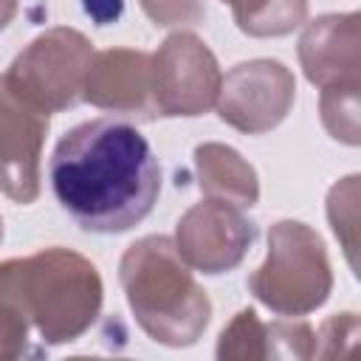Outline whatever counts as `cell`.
Listing matches in <instances>:
<instances>
[{
	"label": "cell",
	"mask_w": 361,
	"mask_h": 361,
	"mask_svg": "<svg viewBox=\"0 0 361 361\" xmlns=\"http://www.w3.org/2000/svg\"><path fill=\"white\" fill-rule=\"evenodd\" d=\"M90 39L68 25H54L34 37L3 73L14 96L42 113H59L82 99V85L93 59Z\"/></svg>",
	"instance_id": "obj_5"
},
{
	"label": "cell",
	"mask_w": 361,
	"mask_h": 361,
	"mask_svg": "<svg viewBox=\"0 0 361 361\" xmlns=\"http://www.w3.org/2000/svg\"><path fill=\"white\" fill-rule=\"evenodd\" d=\"M85 11H87L99 25H107V23L118 20V14H121V0H85Z\"/></svg>",
	"instance_id": "obj_20"
},
{
	"label": "cell",
	"mask_w": 361,
	"mask_h": 361,
	"mask_svg": "<svg viewBox=\"0 0 361 361\" xmlns=\"http://www.w3.org/2000/svg\"><path fill=\"white\" fill-rule=\"evenodd\" d=\"M248 290L276 316H307L322 307L333 290L322 237L299 220L274 223L265 262L248 276Z\"/></svg>",
	"instance_id": "obj_4"
},
{
	"label": "cell",
	"mask_w": 361,
	"mask_h": 361,
	"mask_svg": "<svg viewBox=\"0 0 361 361\" xmlns=\"http://www.w3.org/2000/svg\"><path fill=\"white\" fill-rule=\"evenodd\" d=\"M48 113L25 104L0 76V192L14 203L39 197V158L48 135Z\"/></svg>",
	"instance_id": "obj_9"
},
{
	"label": "cell",
	"mask_w": 361,
	"mask_h": 361,
	"mask_svg": "<svg viewBox=\"0 0 361 361\" xmlns=\"http://www.w3.org/2000/svg\"><path fill=\"white\" fill-rule=\"evenodd\" d=\"M327 217L336 237L344 243L350 265L355 268V231H358V175L338 180L327 195Z\"/></svg>",
	"instance_id": "obj_17"
},
{
	"label": "cell",
	"mask_w": 361,
	"mask_h": 361,
	"mask_svg": "<svg viewBox=\"0 0 361 361\" xmlns=\"http://www.w3.org/2000/svg\"><path fill=\"white\" fill-rule=\"evenodd\" d=\"M0 240H3V217H0Z\"/></svg>",
	"instance_id": "obj_22"
},
{
	"label": "cell",
	"mask_w": 361,
	"mask_h": 361,
	"mask_svg": "<svg viewBox=\"0 0 361 361\" xmlns=\"http://www.w3.org/2000/svg\"><path fill=\"white\" fill-rule=\"evenodd\" d=\"M118 282L138 327L158 344L189 347L212 319V302L180 259L172 237L149 234L135 240L121 262Z\"/></svg>",
	"instance_id": "obj_2"
},
{
	"label": "cell",
	"mask_w": 361,
	"mask_h": 361,
	"mask_svg": "<svg viewBox=\"0 0 361 361\" xmlns=\"http://www.w3.org/2000/svg\"><path fill=\"white\" fill-rule=\"evenodd\" d=\"M17 14V0H0V31L14 20Z\"/></svg>",
	"instance_id": "obj_21"
},
{
	"label": "cell",
	"mask_w": 361,
	"mask_h": 361,
	"mask_svg": "<svg viewBox=\"0 0 361 361\" xmlns=\"http://www.w3.org/2000/svg\"><path fill=\"white\" fill-rule=\"evenodd\" d=\"M322 124L324 130L341 141L355 147L358 144V85H330L322 87Z\"/></svg>",
	"instance_id": "obj_16"
},
{
	"label": "cell",
	"mask_w": 361,
	"mask_h": 361,
	"mask_svg": "<svg viewBox=\"0 0 361 361\" xmlns=\"http://www.w3.org/2000/svg\"><path fill=\"white\" fill-rule=\"evenodd\" d=\"M248 37H285L307 17V0H220Z\"/></svg>",
	"instance_id": "obj_13"
},
{
	"label": "cell",
	"mask_w": 361,
	"mask_h": 361,
	"mask_svg": "<svg viewBox=\"0 0 361 361\" xmlns=\"http://www.w3.org/2000/svg\"><path fill=\"white\" fill-rule=\"evenodd\" d=\"M195 169L206 197L251 209L259 200L257 169L226 144H200L195 149Z\"/></svg>",
	"instance_id": "obj_12"
},
{
	"label": "cell",
	"mask_w": 361,
	"mask_h": 361,
	"mask_svg": "<svg viewBox=\"0 0 361 361\" xmlns=\"http://www.w3.org/2000/svg\"><path fill=\"white\" fill-rule=\"evenodd\" d=\"M28 310L20 290V259L0 262V361L20 358L28 347Z\"/></svg>",
	"instance_id": "obj_14"
},
{
	"label": "cell",
	"mask_w": 361,
	"mask_h": 361,
	"mask_svg": "<svg viewBox=\"0 0 361 361\" xmlns=\"http://www.w3.org/2000/svg\"><path fill=\"white\" fill-rule=\"evenodd\" d=\"M48 175L56 203L93 234L130 231L161 192L152 147L121 118H93L68 130L54 147Z\"/></svg>",
	"instance_id": "obj_1"
},
{
	"label": "cell",
	"mask_w": 361,
	"mask_h": 361,
	"mask_svg": "<svg viewBox=\"0 0 361 361\" xmlns=\"http://www.w3.org/2000/svg\"><path fill=\"white\" fill-rule=\"evenodd\" d=\"M254 240L257 226L243 209L206 197L180 214L172 243L189 268L200 274H223L243 262Z\"/></svg>",
	"instance_id": "obj_8"
},
{
	"label": "cell",
	"mask_w": 361,
	"mask_h": 361,
	"mask_svg": "<svg viewBox=\"0 0 361 361\" xmlns=\"http://www.w3.org/2000/svg\"><path fill=\"white\" fill-rule=\"evenodd\" d=\"M293 99L296 79L279 59H251L223 76L214 107L234 130L262 135L290 113Z\"/></svg>",
	"instance_id": "obj_7"
},
{
	"label": "cell",
	"mask_w": 361,
	"mask_h": 361,
	"mask_svg": "<svg viewBox=\"0 0 361 361\" xmlns=\"http://www.w3.org/2000/svg\"><path fill=\"white\" fill-rule=\"evenodd\" d=\"M271 355V327L257 319L251 307L240 310L228 327L220 333L217 341V358H240V361H257Z\"/></svg>",
	"instance_id": "obj_15"
},
{
	"label": "cell",
	"mask_w": 361,
	"mask_h": 361,
	"mask_svg": "<svg viewBox=\"0 0 361 361\" xmlns=\"http://www.w3.org/2000/svg\"><path fill=\"white\" fill-rule=\"evenodd\" d=\"M358 338V316L355 313H338L322 324L316 333V353L313 355H338V341L353 344Z\"/></svg>",
	"instance_id": "obj_19"
},
{
	"label": "cell",
	"mask_w": 361,
	"mask_h": 361,
	"mask_svg": "<svg viewBox=\"0 0 361 361\" xmlns=\"http://www.w3.org/2000/svg\"><path fill=\"white\" fill-rule=\"evenodd\" d=\"M20 290L45 344H68L87 333L104 299L96 265L62 245L20 259Z\"/></svg>",
	"instance_id": "obj_3"
},
{
	"label": "cell",
	"mask_w": 361,
	"mask_h": 361,
	"mask_svg": "<svg viewBox=\"0 0 361 361\" xmlns=\"http://www.w3.org/2000/svg\"><path fill=\"white\" fill-rule=\"evenodd\" d=\"M149 59L155 116H200L214 107L223 73L197 34H169Z\"/></svg>",
	"instance_id": "obj_6"
},
{
	"label": "cell",
	"mask_w": 361,
	"mask_h": 361,
	"mask_svg": "<svg viewBox=\"0 0 361 361\" xmlns=\"http://www.w3.org/2000/svg\"><path fill=\"white\" fill-rule=\"evenodd\" d=\"M82 99L116 116L155 118L149 54L135 48L96 51L82 85Z\"/></svg>",
	"instance_id": "obj_10"
},
{
	"label": "cell",
	"mask_w": 361,
	"mask_h": 361,
	"mask_svg": "<svg viewBox=\"0 0 361 361\" xmlns=\"http://www.w3.org/2000/svg\"><path fill=\"white\" fill-rule=\"evenodd\" d=\"M358 14H324L313 20L299 39V62L307 82L319 87L358 85L361 71V31Z\"/></svg>",
	"instance_id": "obj_11"
},
{
	"label": "cell",
	"mask_w": 361,
	"mask_h": 361,
	"mask_svg": "<svg viewBox=\"0 0 361 361\" xmlns=\"http://www.w3.org/2000/svg\"><path fill=\"white\" fill-rule=\"evenodd\" d=\"M144 14L161 25V28H169V25H197L203 23L206 17V6L203 0H138Z\"/></svg>",
	"instance_id": "obj_18"
}]
</instances>
